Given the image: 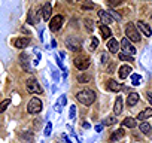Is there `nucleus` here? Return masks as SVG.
Segmentation results:
<instances>
[{
    "label": "nucleus",
    "instance_id": "nucleus-16",
    "mask_svg": "<svg viewBox=\"0 0 152 143\" xmlns=\"http://www.w3.org/2000/svg\"><path fill=\"white\" fill-rule=\"evenodd\" d=\"M28 43H30V39H28V37H20V39H17V40L14 42L15 48H20V49L26 48Z\"/></svg>",
    "mask_w": 152,
    "mask_h": 143
},
{
    "label": "nucleus",
    "instance_id": "nucleus-12",
    "mask_svg": "<svg viewBox=\"0 0 152 143\" xmlns=\"http://www.w3.org/2000/svg\"><path fill=\"white\" fill-rule=\"evenodd\" d=\"M107 90L112 93H119L122 90V84H118L116 81H109L107 82Z\"/></svg>",
    "mask_w": 152,
    "mask_h": 143
},
{
    "label": "nucleus",
    "instance_id": "nucleus-24",
    "mask_svg": "<svg viewBox=\"0 0 152 143\" xmlns=\"http://www.w3.org/2000/svg\"><path fill=\"white\" fill-rule=\"evenodd\" d=\"M121 125L122 127H127V128H133V127H136V119L134 118H125Z\"/></svg>",
    "mask_w": 152,
    "mask_h": 143
},
{
    "label": "nucleus",
    "instance_id": "nucleus-13",
    "mask_svg": "<svg viewBox=\"0 0 152 143\" xmlns=\"http://www.w3.org/2000/svg\"><path fill=\"white\" fill-rule=\"evenodd\" d=\"M131 75V67L130 66H121L119 67V78L121 79H127Z\"/></svg>",
    "mask_w": 152,
    "mask_h": 143
},
{
    "label": "nucleus",
    "instance_id": "nucleus-28",
    "mask_svg": "<svg viewBox=\"0 0 152 143\" xmlns=\"http://www.w3.org/2000/svg\"><path fill=\"white\" fill-rule=\"evenodd\" d=\"M97 46H99V39L97 37H93L91 39V45H90V51H96Z\"/></svg>",
    "mask_w": 152,
    "mask_h": 143
},
{
    "label": "nucleus",
    "instance_id": "nucleus-25",
    "mask_svg": "<svg viewBox=\"0 0 152 143\" xmlns=\"http://www.w3.org/2000/svg\"><path fill=\"white\" fill-rule=\"evenodd\" d=\"M139 128H140V131H142L143 134H149V133H151V125H149L148 122H142Z\"/></svg>",
    "mask_w": 152,
    "mask_h": 143
},
{
    "label": "nucleus",
    "instance_id": "nucleus-17",
    "mask_svg": "<svg viewBox=\"0 0 152 143\" xmlns=\"http://www.w3.org/2000/svg\"><path fill=\"white\" fill-rule=\"evenodd\" d=\"M67 103V97L66 96H60V98H58V101H57V104L54 106V109H55V112H61L63 110V106Z\"/></svg>",
    "mask_w": 152,
    "mask_h": 143
},
{
    "label": "nucleus",
    "instance_id": "nucleus-30",
    "mask_svg": "<svg viewBox=\"0 0 152 143\" xmlns=\"http://www.w3.org/2000/svg\"><path fill=\"white\" fill-rule=\"evenodd\" d=\"M119 60H122V61H133V57H131V55H127V54H124V52H121V54H119Z\"/></svg>",
    "mask_w": 152,
    "mask_h": 143
},
{
    "label": "nucleus",
    "instance_id": "nucleus-36",
    "mask_svg": "<svg viewBox=\"0 0 152 143\" xmlns=\"http://www.w3.org/2000/svg\"><path fill=\"white\" fill-rule=\"evenodd\" d=\"M93 8H94V3H91V2H85L82 5V9H93Z\"/></svg>",
    "mask_w": 152,
    "mask_h": 143
},
{
    "label": "nucleus",
    "instance_id": "nucleus-7",
    "mask_svg": "<svg viewBox=\"0 0 152 143\" xmlns=\"http://www.w3.org/2000/svg\"><path fill=\"white\" fill-rule=\"evenodd\" d=\"M90 58H85V57H78L75 60V66L76 69H79V70H87L90 67Z\"/></svg>",
    "mask_w": 152,
    "mask_h": 143
},
{
    "label": "nucleus",
    "instance_id": "nucleus-31",
    "mask_svg": "<svg viewBox=\"0 0 152 143\" xmlns=\"http://www.w3.org/2000/svg\"><path fill=\"white\" fill-rule=\"evenodd\" d=\"M51 130H52V122H48V124H46V127H45L43 134H45V136H49V134H51Z\"/></svg>",
    "mask_w": 152,
    "mask_h": 143
},
{
    "label": "nucleus",
    "instance_id": "nucleus-15",
    "mask_svg": "<svg viewBox=\"0 0 152 143\" xmlns=\"http://www.w3.org/2000/svg\"><path fill=\"white\" fill-rule=\"evenodd\" d=\"M107 49H109V52H112V54L118 52V49H119V43H118V40H115V39H109V40H107Z\"/></svg>",
    "mask_w": 152,
    "mask_h": 143
},
{
    "label": "nucleus",
    "instance_id": "nucleus-26",
    "mask_svg": "<svg viewBox=\"0 0 152 143\" xmlns=\"http://www.w3.org/2000/svg\"><path fill=\"white\" fill-rule=\"evenodd\" d=\"M140 82H142V76L140 75H137V73L131 75V84L133 85H140Z\"/></svg>",
    "mask_w": 152,
    "mask_h": 143
},
{
    "label": "nucleus",
    "instance_id": "nucleus-38",
    "mask_svg": "<svg viewBox=\"0 0 152 143\" xmlns=\"http://www.w3.org/2000/svg\"><path fill=\"white\" fill-rule=\"evenodd\" d=\"M146 100H148V101L151 103V106H152V93H148V94H146Z\"/></svg>",
    "mask_w": 152,
    "mask_h": 143
},
{
    "label": "nucleus",
    "instance_id": "nucleus-4",
    "mask_svg": "<svg viewBox=\"0 0 152 143\" xmlns=\"http://www.w3.org/2000/svg\"><path fill=\"white\" fill-rule=\"evenodd\" d=\"M26 88H27V91L31 93V94H42V88H40V85L37 84V81H36L34 78H30V79L27 81Z\"/></svg>",
    "mask_w": 152,
    "mask_h": 143
},
{
    "label": "nucleus",
    "instance_id": "nucleus-27",
    "mask_svg": "<svg viewBox=\"0 0 152 143\" xmlns=\"http://www.w3.org/2000/svg\"><path fill=\"white\" fill-rule=\"evenodd\" d=\"M11 104V98H6L5 101H2L0 103V113H3L6 109H8V106Z\"/></svg>",
    "mask_w": 152,
    "mask_h": 143
},
{
    "label": "nucleus",
    "instance_id": "nucleus-37",
    "mask_svg": "<svg viewBox=\"0 0 152 143\" xmlns=\"http://www.w3.org/2000/svg\"><path fill=\"white\" fill-rule=\"evenodd\" d=\"M57 64L60 66V69H61V70H64V64H63V61L60 60V57H57Z\"/></svg>",
    "mask_w": 152,
    "mask_h": 143
},
{
    "label": "nucleus",
    "instance_id": "nucleus-33",
    "mask_svg": "<svg viewBox=\"0 0 152 143\" xmlns=\"http://www.w3.org/2000/svg\"><path fill=\"white\" fill-rule=\"evenodd\" d=\"M121 2L122 0H107V3H109V6H118V5H121Z\"/></svg>",
    "mask_w": 152,
    "mask_h": 143
},
{
    "label": "nucleus",
    "instance_id": "nucleus-23",
    "mask_svg": "<svg viewBox=\"0 0 152 143\" xmlns=\"http://www.w3.org/2000/svg\"><path fill=\"white\" fill-rule=\"evenodd\" d=\"M122 137H124V130L119 128V130H116V131L112 133V136H110V142H116V140H119V139H122Z\"/></svg>",
    "mask_w": 152,
    "mask_h": 143
},
{
    "label": "nucleus",
    "instance_id": "nucleus-11",
    "mask_svg": "<svg viewBox=\"0 0 152 143\" xmlns=\"http://www.w3.org/2000/svg\"><path fill=\"white\" fill-rule=\"evenodd\" d=\"M33 134L30 133V131H21L20 133V140L23 142V143H33Z\"/></svg>",
    "mask_w": 152,
    "mask_h": 143
},
{
    "label": "nucleus",
    "instance_id": "nucleus-39",
    "mask_svg": "<svg viewBox=\"0 0 152 143\" xmlns=\"http://www.w3.org/2000/svg\"><path fill=\"white\" fill-rule=\"evenodd\" d=\"M87 28H88V30H91V28H93V21H91V20H88V21H87Z\"/></svg>",
    "mask_w": 152,
    "mask_h": 143
},
{
    "label": "nucleus",
    "instance_id": "nucleus-34",
    "mask_svg": "<svg viewBox=\"0 0 152 143\" xmlns=\"http://www.w3.org/2000/svg\"><path fill=\"white\" fill-rule=\"evenodd\" d=\"M75 116H76V106H70V119L75 121Z\"/></svg>",
    "mask_w": 152,
    "mask_h": 143
},
{
    "label": "nucleus",
    "instance_id": "nucleus-14",
    "mask_svg": "<svg viewBox=\"0 0 152 143\" xmlns=\"http://www.w3.org/2000/svg\"><path fill=\"white\" fill-rule=\"evenodd\" d=\"M51 12H52V8H51V3H45L43 8H42V17L45 21H48L51 18Z\"/></svg>",
    "mask_w": 152,
    "mask_h": 143
},
{
    "label": "nucleus",
    "instance_id": "nucleus-35",
    "mask_svg": "<svg viewBox=\"0 0 152 143\" xmlns=\"http://www.w3.org/2000/svg\"><path fill=\"white\" fill-rule=\"evenodd\" d=\"M112 124H115V118H106L103 121V125H112Z\"/></svg>",
    "mask_w": 152,
    "mask_h": 143
},
{
    "label": "nucleus",
    "instance_id": "nucleus-5",
    "mask_svg": "<svg viewBox=\"0 0 152 143\" xmlns=\"http://www.w3.org/2000/svg\"><path fill=\"white\" fill-rule=\"evenodd\" d=\"M66 46L70 51H79L81 49V40L76 37V36H69L66 39Z\"/></svg>",
    "mask_w": 152,
    "mask_h": 143
},
{
    "label": "nucleus",
    "instance_id": "nucleus-21",
    "mask_svg": "<svg viewBox=\"0 0 152 143\" xmlns=\"http://www.w3.org/2000/svg\"><path fill=\"white\" fill-rule=\"evenodd\" d=\"M122 98L121 97H118L116 98V101H115V106H113V112H115V115H121L122 113Z\"/></svg>",
    "mask_w": 152,
    "mask_h": 143
},
{
    "label": "nucleus",
    "instance_id": "nucleus-10",
    "mask_svg": "<svg viewBox=\"0 0 152 143\" xmlns=\"http://www.w3.org/2000/svg\"><path fill=\"white\" fill-rule=\"evenodd\" d=\"M97 14H99V18L103 21V24H113L115 20L109 15V12H106V11H99Z\"/></svg>",
    "mask_w": 152,
    "mask_h": 143
},
{
    "label": "nucleus",
    "instance_id": "nucleus-19",
    "mask_svg": "<svg viewBox=\"0 0 152 143\" xmlns=\"http://www.w3.org/2000/svg\"><path fill=\"white\" fill-rule=\"evenodd\" d=\"M151 116H152V107H148V109L142 110V112L137 115V119L145 121V119H148V118H151Z\"/></svg>",
    "mask_w": 152,
    "mask_h": 143
},
{
    "label": "nucleus",
    "instance_id": "nucleus-29",
    "mask_svg": "<svg viewBox=\"0 0 152 143\" xmlns=\"http://www.w3.org/2000/svg\"><path fill=\"white\" fill-rule=\"evenodd\" d=\"M109 15H110L115 21H121V15H119L116 11H109Z\"/></svg>",
    "mask_w": 152,
    "mask_h": 143
},
{
    "label": "nucleus",
    "instance_id": "nucleus-8",
    "mask_svg": "<svg viewBox=\"0 0 152 143\" xmlns=\"http://www.w3.org/2000/svg\"><path fill=\"white\" fill-rule=\"evenodd\" d=\"M61 26H63V17H61V15H55V17L52 18L51 24H49V28H51L52 31H57V30L61 28Z\"/></svg>",
    "mask_w": 152,
    "mask_h": 143
},
{
    "label": "nucleus",
    "instance_id": "nucleus-6",
    "mask_svg": "<svg viewBox=\"0 0 152 143\" xmlns=\"http://www.w3.org/2000/svg\"><path fill=\"white\" fill-rule=\"evenodd\" d=\"M121 49H122V52H124V54L131 55V57L136 54V48L131 45V42H130L127 37H124V39L121 40Z\"/></svg>",
    "mask_w": 152,
    "mask_h": 143
},
{
    "label": "nucleus",
    "instance_id": "nucleus-42",
    "mask_svg": "<svg viewBox=\"0 0 152 143\" xmlns=\"http://www.w3.org/2000/svg\"><path fill=\"white\" fill-rule=\"evenodd\" d=\"M63 137H64V140H66V142H67V143H70V139H69V137H67V136H63Z\"/></svg>",
    "mask_w": 152,
    "mask_h": 143
},
{
    "label": "nucleus",
    "instance_id": "nucleus-18",
    "mask_svg": "<svg viewBox=\"0 0 152 143\" xmlns=\"http://www.w3.org/2000/svg\"><path fill=\"white\" fill-rule=\"evenodd\" d=\"M100 31H102V36H103V39H110V36H112V31H110V28L106 26V24H100Z\"/></svg>",
    "mask_w": 152,
    "mask_h": 143
},
{
    "label": "nucleus",
    "instance_id": "nucleus-9",
    "mask_svg": "<svg viewBox=\"0 0 152 143\" xmlns=\"http://www.w3.org/2000/svg\"><path fill=\"white\" fill-rule=\"evenodd\" d=\"M136 27H137V30H139V31H142V33H143L146 37H149V36L152 34V30H151V27H149L148 24H145L143 21H137Z\"/></svg>",
    "mask_w": 152,
    "mask_h": 143
},
{
    "label": "nucleus",
    "instance_id": "nucleus-20",
    "mask_svg": "<svg viewBox=\"0 0 152 143\" xmlns=\"http://www.w3.org/2000/svg\"><path fill=\"white\" fill-rule=\"evenodd\" d=\"M139 101V94L137 93H131L130 96H128V98H127V106H136V103Z\"/></svg>",
    "mask_w": 152,
    "mask_h": 143
},
{
    "label": "nucleus",
    "instance_id": "nucleus-41",
    "mask_svg": "<svg viewBox=\"0 0 152 143\" xmlns=\"http://www.w3.org/2000/svg\"><path fill=\"white\" fill-rule=\"evenodd\" d=\"M82 127H84V128H90V124H88V122H82Z\"/></svg>",
    "mask_w": 152,
    "mask_h": 143
},
{
    "label": "nucleus",
    "instance_id": "nucleus-40",
    "mask_svg": "<svg viewBox=\"0 0 152 143\" xmlns=\"http://www.w3.org/2000/svg\"><path fill=\"white\" fill-rule=\"evenodd\" d=\"M102 130H103V125H96V131L97 133H100Z\"/></svg>",
    "mask_w": 152,
    "mask_h": 143
},
{
    "label": "nucleus",
    "instance_id": "nucleus-32",
    "mask_svg": "<svg viewBox=\"0 0 152 143\" xmlns=\"http://www.w3.org/2000/svg\"><path fill=\"white\" fill-rule=\"evenodd\" d=\"M78 81H79L81 84H85V82L90 81V76H88V75H81V76L78 78Z\"/></svg>",
    "mask_w": 152,
    "mask_h": 143
},
{
    "label": "nucleus",
    "instance_id": "nucleus-3",
    "mask_svg": "<svg viewBox=\"0 0 152 143\" xmlns=\"http://www.w3.org/2000/svg\"><path fill=\"white\" fill-rule=\"evenodd\" d=\"M42 107H43V104H42L40 98L33 97V98L28 101V104H27V112L31 113V115H36V113H39V112L42 110Z\"/></svg>",
    "mask_w": 152,
    "mask_h": 143
},
{
    "label": "nucleus",
    "instance_id": "nucleus-2",
    "mask_svg": "<svg viewBox=\"0 0 152 143\" xmlns=\"http://www.w3.org/2000/svg\"><path fill=\"white\" fill-rule=\"evenodd\" d=\"M125 36L130 42H139L140 40V31L133 23H128L125 26Z\"/></svg>",
    "mask_w": 152,
    "mask_h": 143
},
{
    "label": "nucleus",
    "instance_id": "nucleus-1",
    "mask_svg": "<svg viewBox=\"0 0 152 143\" xmlns=\"http://www.w3.org/2000/svg\"><path fill=\"white\" fill-rule=\"evenodd\" d=\"M76 98L85 106H91L96 101V93L93 90H82V91H79L78 94H76Z\"/></svg>",
    "mask_w": 152,
    "mask_h": 143
},
{
    "label": "nucleus",
    "instance_id": "nucleus-22",
    "mask_svg": "<svg viewBox=\"0 0 152 143\" xmlns=\"http://www.w3.org/2000/svg\"><path fill=\"white\" fill-rule=\"evenodd\" d=\"M20 61H21L23 69H24V70H28V67H30V63H28V55H27V54H21V55H20Z\"/></svg>",
    "mask_w": 152,
    "mask_h": 143
}]
</instances>
